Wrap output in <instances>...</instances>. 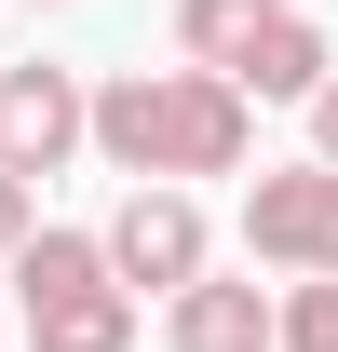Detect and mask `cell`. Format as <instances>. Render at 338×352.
I'll return each instance as SVG.
<instances>
[{
  "instance_id": "8992f818",
  "label": "cell",
  "mask_w": 338,
  "mask_h": 352,
  "mask_svg": "<svg viewBox=\"0 0 338 352\" xmlns=\"http://www.w3.org/2000/svg\"><path fill=\"white\" fill-rule=\"evenodd\" d=\"M82 135H95L82 68H0V163H14V176H54Z\"/></svg>"
},
{
  "instance_id": "7a4b0ae2",
  "label": "cell",
  "mask_w": 338,
  "mask_h": 352,
  "mask_svg": "<svg viewBox=\"0 0 338 352\" xmlns=\"http://www.w3.org/2000/svg\"><path fill=\"white\" fill-rule=\"evenodd\" d=\"M14 311L27 352H135V285L109 271V230H27L14 244Z\"/></svg>"
},
{
  "instance_id": "277c9868",
  "label": "cell",
  "mask_w": 338,
  "mask_h": 352,
  "mask_svg": "<svg viewBox=\"0 0 338 352\" xmlns=\"http://www.w3.org/2000/svg\"><path fill=\"white\" fill-rule=\"evenodd\" d=\"M203 258H216L203 204H190L176 176H135L122 217H109V271H122V285H149V298H176V285H203Z\"/></svg>"
},
{
  "instance_id": "52a82bcc",
  "label": "cell",
  "mask_w": 338,
  "mask_h": 352,
  "mask_svg": "<svg viewBox=\"0 0 338 352\" xmlns=\"http://www.w3.org/2000/svg\"><path fill=\"white\" fill-rule=\"evenodd\" d=\"M163 339L176 352H284V311L257 298V285H216V271H203V285L163 298Z\"/></svg>"
},
{
  "instance_id": "5b68a950",
  "label": "cell",
  "mask_w": 338,
  "mask_h": 352,
  "mask_svg": "<svg viewBox=\"0 0 338 352\" xmlns=\"http://www.w3.org/2000/svg\"><path fill=\"white\" fill-rule=\"evenodd\" d=\"M244 244L271 271H338V163H325V149L244 190Z\"/></svg>"
},
{
  "instance_id": "30bf717a",
  "label": "cell",
  "mask_w": 338,
  "mask_h": 352,
  "mask_svg": "<svg viewBox=\"0 0 338 352\" xmlns=\"http://www.w3.org/2000/svg\"><path fill=\"white\" fill-rule=\"evenodd\" d=\"M311 149H325V163H338V68H325V82H311Z\"/></svg>"
},
{
  "instance_id": "9c48e42d",
  "label": "cell",
  "mask_w": 338,
  "mask_h": 352,
  "mask_svg": "<svg viewBox=\"0 0 338 352\" xmlns=\"http://www.w3.org/2000/svg\"><path fill=\"white\" fill-rule=\"evenodd\" d=\"M27 230H41V190H27V176L0 163V271H14V244H27Z\"/></svg>"
},
{
  "instance_id": "3957f363",
  "label": "cell",
  "mask_w": 338,
  "mask_h": 352,
  "mask_svg": "<svg viewBox=\"0 0 338 352\" xmlns=\"http://www.w3.org/2000/svg\"><path fill=\"white\" fill-rule=\"evenodd\" d=\"M176 54H190V68H230L244 95H297V109H311V82L338 68L297 0H176Z\"/></svg>"
},
{
  "instance_id": "6da1fadb",
  "label": "cell",
  "mask_w": 338,
  "mask_h": 352,
  "mask_svg": "<svg viewBox=\"0 0 338 352\" xmlns=\"http://www.w3.org/2000/svg\"><path fill=\"white\" fill-rule=\"evenodd\" d=\"M95 149L122 176H244L257 149V95L230 68H122V82H95Z\"/></svg>"
},
{
  "instance_id": "ba28073f",
  "label": "cell",
  "mask_w": 338,
  "mask_h": 352,
  "mask_svg": "<svg viewBox=\"0 0 338 352\" xmlns=\"http://www.w3.org/2000/svg\"><path fill=\"white\" fill-rule=\"evenodd\" d=\"M284 352H338V271H297V298H284Z\"/></svg>"
}]
</instances>
